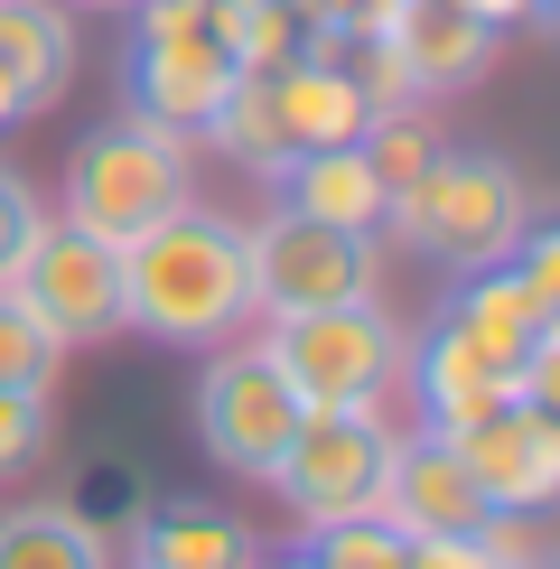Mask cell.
<instances>
[{"label":"cell","instance_id":"6da1fadb","mask_svg":"<svg viewBox=\"0 0 560 569\" xmlns=\"http://www.w3.org/2000/svg\"><path fill=\"white\" fill-rule=\"evenodd\" d=\"M122 318L150 327L159 346H224L252 327V280H243V224L178 206L150 233L122 243Z\"/></svg>","mask_w":560,"mask_h":569},{"label":"cell","instance_id":"7a4b0ae2","mask_svg":"<svg viewBox=\"0 0 560 569\" xmlns=\"http://www.w3.org/2000/svg\"><path fill=\"white\" fill-rule=\"evenodd\" d=\"M383 224L402 233L411 252L449 262V271H486V262H504L513 233L532 224V187L496 150H439L430 169L383 206Z\"/></svg>","mask_w":560,"mask_h":569},{"label":"cell","instance_id":"3957f363","mask_svg":"<svg viewBox=\"0 0 560 569\" xmlns=\"http://www.w3.org/2000/svg\"><path fill=\"white\" fill-rule=\"evenodd\" d=\"M262 355L299 392V411H383L402 383V318L383 299L299 308V318H271Z\"/></svg>","mask_w":560,"mask_h":569},{"label":"cell","instance_id":"277c9868","mask_svg":"<svg viewBox=\"0 0 560 569\" xmlns=\"http://www.w3.org/2000/svg\"><path fill=\"white\" fill-rule=\"evenodd\" d=\"M197 197V178H187V140L159 131V122H93L76 140V159H66V224L103 233V243H131V233H150L159 216H178V206Z\"/></svg>","mask_w":560,"mask_h":569},{"label":"cell","instance_id":"5b68a950","mask_svg":"<svg viewBox=\"0 0 560 569\" xmlns=\"http://www.w3.org/2000/svg\"><path fill=\"white\" fill-rule=\"evenodd\" d=\"M243 76V66L224 57L216 19H206V0H131V47H122V103L140 122L159 131H206L224 103V84Z\"/></svg>","mask_w":560,"mask_h":569},{"label":"cell","instance_id":"8992f818","mask_svg":"<svg viewBox=\"0 0 560 569\" xmlns=\"http://www.w3.org/2000/svg\"><path fill=\"white\" fill-rule=\"evenodd\" d=\"M243 280H252V318H299V308H337V299H373L383 252L356 224H327L280 206L243 233Z\"/></svg>","mask_w":560,"mask_h":569},{"label":"cell","instance_id":"52a82bcc","mask_svg":"<svg viewBox=\"0 0 560 569\" xmlns=\"http://www.w3.org/2000/svg\"><path fill=\"white\" fill-rule=\"evenodd\" d=\"M10 299L29 308L57 346L112 337V327H131L122 318V243H103V233H84V224H38V243L19 252V271H10Z\"/></svg>","mask_w":560,"mask_h":569},{"label":"cell","instance_id":"ba28073f","mask_svg":"<svg viewBox=\"0 0 560 569\" xmlns=\"http://www.w3.org/2000/svg\"><path fill=\"white\" fill-rule=\"evenodd\" d=\"M383 458H392L383 411H299V430L271 458L262 486L299 513V523H327V513H364L373 495H383Z\"/></svg>","mask_w":560,"mask_h":569},{"label":"cell","instance_id":"9c48e42d","mask_svg":"<svg viewBox=\"0 0 560 569\" xmlns=\"http://www.w3.org/2000/svg\"><path fill=\"white\" fill-rule=\"evenodd\" d=\"M290 430H299V392L280 383V365L262 346H224L216 365L197 373V439H206V458H216L224 477L262 486L271 458L290 448Z\"/></svg>","mask_w":560,"mask_h":569},{"label":"cell","instance_id":"30bf717a","mask_svg":"<svg viewBox=\"0 0 560 569\" xmlns=\"http://www.w3.org/2000/svg\"><path fill=\"white\" fill-rule=\"evenodd\" d=\"M449 448H458V467L477 477V495L496 513H542L551 495H560V420H551V401H523V392H496L486 411H467L449 420Z\"/></svg>","mask_w":560,"mask_h":569},{"label":"cell","instance_id":"8fae6325","mask_svg":"<svg viewBox=\"0 0 560 569\" xmlns=\"http://www.w3.org/2000/svg\"><path fill=\"white\" fill-rule=\"evenodd\" d=\"M373 38H383L402 93H467L486 66H496V38L504 29H486L467 0H383Z\"/></svg>","mask_w":560,"mask_h":569},{"label":"cell","instance_id":"7c38bea8","mask_svg":"<svg viewBox=\"0 0 560 569\" xmlns=\"http://www.w3.org/2000/svg\"><path fill=\"white\" fill-rule=\"evenodd\" d=\"M373 513H383V523H402L411 541H439V532H486V523H496V505H486V495H477V477L458 467L449 430H411V439H392Z\"/></svg>","mask_w":560,"mask_h":569},{"label":"cell","instance_id":"4fadbf2b","mask_svg":"<svg viewBox=\"0 0 560 569\" xmlns=\"http://www.w3.org/2000/svg\"><path fill=\"white\" fill-rule=\"evenodd\" d=\"M402 373H411V392H420V420L430 430H449V420H467V411H486L496 392H513L496 365H486L477 346H467V327L439 308L420 337H402Z\"/></svg>","mask_w":560,"mask_h":569},{"label":"cell","instance_id":"5bb4252c","mask_svg":"<svg viewBox=\"0 0 560 569\" xmlns=\"http://www.w3.org/2000/svg\"><path fill=\"white\" fill-rule=\"evenodd\" d=\"M131 560L140 569H252L262 532L224 505H150L131 523Z\"/></svg>","mask_w":560,"mask_h":569},{"label":"cell","instance_id":"9a60e30c","mask_svg":"<svg viewBox=\"0 0 560 569\" xmlns=\"http://www.w3.org/2000/svg\"><path fill=\"white\" fill-rule=\"evenodd\" d=\"M0 84L19 112L66 103L76 84V29H66L57 0H0Z\"/></svg>","mask_w":560,"mask_h":569},{"label":"cell","instance_id":"2e32d148","mask_svg":"<svg viewBox=\"0 0 560 569\" xmlns=\"http://www.w3.org/2000/svg\"><path fill=\"white\" fill-rule=\"evenodd\" d=\"M299 216H327V224H356V233H383V187H373L364 150L356 140H337V150H299L290 169H280Z\"/></svg>","mask_w":560,"mask_h":569},{"label":"cell","instance_id":"e0dca14e","mask_svg":"<svg viewBox=\"0 0 560 569\" xmlns=\"http://www.w3.org/2000/svg\"><path fill=\"white\" fill-rule=\"evenodd\" d=\"M0 569H112V541L76 505H19L0 513Z\"/></svg>","mask_w":560,"mask_h":569},{"label":"cell","instance_id":"ac0fdd59","mask_svg":"<svg viewBox=\"0 0 560 569\" xmlns=\"http://www.w3.org/2000/svg\"><path fill=\"white\" fill-rule=\"evenodd\" d=\"M206 19H216L233 66H290L299 47H309V19H299L290 0H206Z\"/></svg>","mask_w":560,"mask_h":569},{"label":"cell","instance_id":"d6986e66","mask_svg":"<svg viewBox=\"0 0 560 569\" xmlns=\"http://www.w3.org/2000/svg\"><path fill=\"white\" fill-rule=\"evenodd\" d=\"M309 560L318 569H411V532L383 523V513H327V523H309Z\"/></svg>","mask_w":560,"mask_h":569},{"label":"cell","instance_id":"ffe728a7","mask_svg":"<svg viewBox=\"0 0 560 569\" xmlns=\"http://www.w3.org/2000/svg\"><path fill=\"white\" fill-rule=\"evenodd\" d=\"M57 365H66V346L0 290V392H57Z\"/></svg>","mask_w":560,"mask_h":569},{"label":"cell","instance_id":"44dd1931","mask_svg":"<svg viewBox=\"0 0 560 569\" xmlns=\"http://www.w3.org/2000/svg\"><path fill=\"white\" fill-rule=\"evenodd\" d=\"M47 458V392H0V486L38 477Z\"/></svg>","mask_w":560,"mask_h":569},{"label":"cell","instance_id":"7402d4cb","mask_svg":"<svg viewBox=\"0 0 560 569\" xmlns=\"http://www.w3.org/2000/svg\"><path fill=\"white\" fill-rule=\"evenodd\" d=\"M38 224H47V206H38V187L0 159V290H10V271H19V252L38 243Z\"/></svg>","mask_w":560,"mask_h":569},{"label":"cell","instance_id":"603a6c76","mask_svg":"<svg viewBox=\"0 0 560 569\" xmlns=\"http://www.w3.org/2000/svg\"><path fill=\"white\" fill-rule=\"evenodd\" d=\"M467 10H477L486 29H542V19H551V0H467Z\"/></svg>","mask_w":560,"mask_h":569},{"label":"cell","instance_id":"cb8c5ba5","mask_svg":"<svg viewBox=\"0 0 560 569\" xmlns=\"http://www.w3.org/2000/svg\"><path fill=\"white\" fill-rule=\"evenodd\" d=\"M252 569H318L309 551H280V560H252Z\"/></svg>","mask_w":560,"mask_h":569},{"label":"cell","instance_id":"d4e9b609","mask_svg":"<svg viewBox=\"0 0 560 569\" xmlns=\"http://www.w3.org/2000/svg\"><path fill=\"white\" fill-rule=\"evenodd\" d=\"M10 122H19V103H10V84H0V131H10Z\"/></svg>","mask_w":560,"mask_h":569},{"label":"cell","instance_id":"484cf974","mask_svg":"<svg viewBox=\"0 0 560 569\" xmlns=\"http://www.w3.org/2000/svg\"><path fill=\"white\" fill-rule=\"evenodd\" d=\"M93 10H131V0H93Z\"/></svg>","mask_w":560,"mask_h":569},{"label":"cell","instance_id":"4316f807","mask_svg":"<svg viewBox=\"0 0 560 569\" xmlns=\"http://www.w3.org/2000/svg\"><path fill=\"white\" fill-rule=\"evenodd\" d=\"M112 569H140V560H112Z\"/></svg>","mask_w":560,"mask_h":569},{"label":"cell","instance_id":"83f0119b","mask_svg":"<svg viewBox=\"0 0 560 569\" xmlns=\"http://www.w3.org/2000/svg\"><path fill=\"white\" fill-rule=\"evenodd\" d=\"M532 569H551V560H532Z\"/></svg>","mask_w":560,"mask_h":569}]
</instances>
